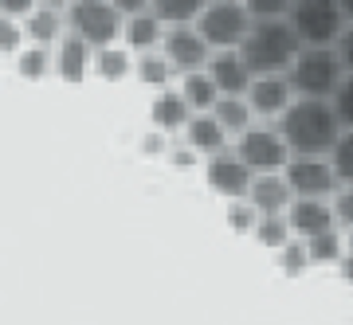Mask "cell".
Wrapping results in <instances>:
<instances>
[{
  "instance_id": "cell-36",
  "label": "cell",
  "mask_w": 353,
  "mask_h": 325,
  "mask_svg": "<svg viewBox=\"0 0 353 325\" xmlns=\"http://www.w3.org/2000/svg\"><path fill=\"white\" fill-rule=\"evenodd\" d=\"M32 8H36V0H0V16H16V20H24Z\"/></svg>"
},
{
  "instance_id": "cell-28",
  "label": "cell",
  "mask_w": 353,
  "mask_h": 325,
  "mask_svg": "<svg viewBox=\"0 0 353 325\" xmlns=\"http://www.w3.org/2000/svg\"><path fill=\"white\" fill-rule=\"evenodd\" d=\"M138 78L145 83V87H165L169 83V75H173V67H169V59L165 55H157V51H145V55H138Z\"/></svg>"
},
{
  "instance_id": "cell-33",
  "label": "cell",
  "mask_w": 353,
  "mask_h": 325,
  "mask_svg": "<svg viewBox=\"0 0 353 325\" xmlns=\"http://www.w3.org/2000/svg\"><path fill=\"white\" fill-rule=\"evenodd\" d=\"M330 208H334V224H338V227H350V231H353V188H350V185H338V188H334Z\"/></svg>"
},
{
  "instance_id": "cell-37",
  "label": "cell",
  "mask_w": 353,
  "mask_h": 325,
  "mask_svg": "<svg viewBox=\"0 0 353 325\" xmlns=\"http://www.w3.org/2000/svg\"><path fill=\"white\" fill-rule=\"evenodd\" d=\"M110 4L118 8L122 20H130V16H138V12H150V0H110Z\"/></svg>"
},
{
  "instance_id": "cell-23",
  "label": "cell",
  "mask_w": 353,
  "mask_h": 325,
  "mask_svg": "<svg viewBox=\"0 0 353 325\" xmlns=\"http://www.w3.org/2000/svg\"><path fill=\"white\" fill-rule=\"evenodd\" d=\"M303 243H306L310 263H338L341 255H345V243H341V231H338V227H326V231H318V235L303 239Z\"/></svg>"
},
{
  "instance_id": "cell-32",
  "label": "cell",
  "mask_w": 353,
  "mask_h": 325,
  "mask_svg": "<svg viewBox=\"0 0 353 325\" xmlns=\"http://www.w3.org/2000/svg\"><path fill=\"white\" fill-rule=\"evenodd\" d=\"M294 0H243V8L252 20H287Z\"/></svg>"
},
{
  "instance_id": "cell-14",
  "label": "cell",
  "mask_w": 353,
  "mask_h": 325,
  "mask_svg": "<svg viewBox=\"0 0 353 325\" xmlns=\"http://www.w3.org/2000/svg\"><path fill=\"white\" fill-rule=\"evenodd\" d=\"M283 216H287L290 231H299L303 239L318 235V231H326V227H338L334 224V208H330V200H318V196H294Z\"/></svg>"
},
{
  "instance_id": "cell-35",
  "label": "cell",
  "mask_w": 353,
  "mask_h": 325,
  "mask_svg": "<svg viewBox=\"0 0 353 325\" xmlns=\"http://www.w3.org/2000/svg\"><path fill=\"white\" fill-rule=\"evenodd\" d=\"M334 51H338L341 67H345V75H353V24L341 28V36L334 39Z\"/></svg>"
},
{
  "instance_id": "cell-40",
  "label": "cell",
  "mask_w": 353,
  "mask_h": 325,
  "mask_svg": "<svg viewBox=\"0 0 353 325\" xmlns=\"http://www.w3.org/2000/svg\"><path fill=\"white\" fill-rule=\"evenodd\" d=\"M161 149H165L161 138H145V153H161Z\"/></svg>"
},
{
  "instance_id": "cell-27",
  "label": "cell",
  "mask_w": 353,
  "mask_h": 325,
  "mask_svg": "<svg viewBox=\"0 0 353 325\" xmlns=\"http://www.w3.org/2000/svg\"><path fill=\"white\" fill-rule=\"evenodd\" d=\"M255 239L263 243V247H283L290 239V224H287V216L283 212H267V216H259L255 220Z\"/></svg>"
},
{
  "instance_id": "cell-31",
  "label": "cell",
  "mask_w": 353,
  "mask_h": 325,
  "mask_svg": "<svg viewBox=\"0 0 353 325\" xmlns=\"http://www.w3.org/2000/svg\"><path fill=\"white\" fill-rule=\"evenodd\" d=\"M24 43V24L16 16H0V55H16Z\"/></svg>"
},
{
  "instance_id": "cell-3",
  "label": "cell",
  "mask_w": 353,
  "mask_h": 325,
  "mask_svg": "<svg viewBox=\"0 0 353 325\" xmlns=\"http://www.w3.org/2000/svg\"><path fill=\"white\" fill-rule=\"evenodd\" d=\"M341 78H345V67L334 48H303L287 67V83L294 98H330Z\"/></svg>"
},
{
  "instance_id": "cell-18",
  "label": "cell",
  "mask_w": 353,
  "mask_h": 325,
  "mask_svg": "<svg viewBox=\"0 0 353 325\" xmlns=\"http://www.w3.org/2000/svg\"><path fill=\"white\" fill-rule=\"evenodd\" d=\"M122 36H126V48L134 51V55H145V51L161 48L165 24L153 12H138V16H130L126 24H122Z\"/></svg>"
},
{
  "instance_id": "cell-34",
  "label": "cell",
  "mask_w": 353,
  "mask_h": 325,
  "mask_svg": "<svg viewBox=\"0 0 353 325\" xmlns=\"http://www.w3.org/2000/svg\"><path fill=\"white\" fill-rule=\"evenodd\" d=\"M255 220H259V212L252 208V200H236L232 208H228V227H232V231H240V235L255 231Z\"/></svg>"
},
{
  "instance_id": "cell-30",
  "label": "cell",
  "mask_w": 353,
  "mask_h": 325,
  "mask_svg": "<svg viewBox=\"0 0 353 325\" xmlns=\"http://www.w3.org/2000/svg\"><path fill=\"white\" fill-rule=\"evenodd\" d=\"M279 266H283V275H303L306 266H310V255H306V243H283L279 247Z\"/></svg>"
},
{
  "instance_id": "cell-5",
  "label": "cell",
  "mask_w": 353,
  "mask_h": 325,
  "mask_svg": "<svg viewBox=\"0 0 353 325\" xmlns=\"http://www.w3.org/2000/svg\"><path fill=\"white\" fill-rule=\"evenodd\" d=\"M192 28L201 32L212 51H228L243 43L248 28H252V16L243 8V0H208V8L196 16Z\"/></svg>"
},
{
  "instance_id": "cell-21",
  "label": "cell",
  "mask_w": 353,
  "mask_h": 325,
  "mask_svg": "<svg viewBox=\"0 0 353 325\" xmlns=\"http://www.w3.org/2000/svg\"><path fill=\"white\" fill-rule=\"evenodd\" d=\"M181 94H185V102L192 106V114H208L216 106V98H220V90H216V83L208 78V71H189L185 75V83H181Z\"/></svg>"
},
{
  "instance_id": "cell-2",
  "label": "cell",
  "mask_w": 353,
  "mask_h": 325,
  "mask_svg": "<svg viewBox=\"0 0 353 325\" xmlns=\"http://www.w3.org/2000/svg\"><path fill=\"white\" fill-rule=\"evenodd\" d=\"M299 51H303V43L290 32L287 20H252L240 43V55L248 59L252 75H287Z\"/></svg>"
},
{
  "instance_id": "cell-1",
  "label": "cell",
  "mask_w": 353,
  "mask_h": 325,
  "mask_svg": "<svg viewBox=\"0 0 353 325\" xmlns=\"http://www.w3.org/2000/svg\"><path fill=\"white\" fill-rule=\"evenodd\" d=\"M275 122L290 157L294 153L299 157H330L334 141L341 138V122L330 106V98H294Z\"/></svg>"
},
{
  "instance_id": "cell-16",
  "label": "cell",
  "mask_w": 353,
  "mask_h": 325,
  "mask_svg": "<svg viewBox=\"0 0 353 325\" xmlns=\"http://www.w3.org/2000/svg\"><path fill=\"white\" fill-rule=\"evenodd\" d=\"M24 24V39L28 43H39V48H55L59 36L67 32V12L63 8H48V4H36L32 12L20 20Z\"/></svg>"
},
{
  "instance_id": "cell-22",
  "label": "cell",
  "mask_w": 353,
  "mask_h": 325,
  "mask_svg": "<svg viewBox=\"0 0 353 325\" xmlns=\"http://www.w3.org/2000/svg\"><path fill=\"white\" fill-rule=\"evenodd\" d=\"M208 8V0H150V12L165 28L173 24H196V16Z\"/></svg>"
},
{
  "instance_id": "cell-7",
  "label": "cell",
  "mask_w": 353,
  "mask_h": 325,
  "mask_svg": "<svg viewBox=\"0 0 353 325\" xmlns=\"http://www.w3.org/2000/svg\"><path fill=\"white\" fill-rule=\"evenodd\" d=\"M236 153L252 173H283V165L290 161L279 125H248L243 134H236Z\"/></svg>"
},
{
  "instance_id": "cell-10",
  "label": "cell",
  "mask_w": 353,
  "mask_h": 325,
  "mask_svg": "<svg viewBox=\"0 0 353 325\" xmlns=\"http://www.w3.org/2000/svg\"><path fill=\"white\" fill-rule=\"evenodd\" d=\"M208 188L220 192V196H232V200H243L248 196V188H252V169L240 161V153L236 149H220L208 157Z\"/></svg>"
},
{
  "instance_id": "cell-6",
  "label": "cell",
  "mask_w": 353,
  "mask_h": 325,
  "mask_svg": "<svg viewBox=\"0 0 353 325\" xmlns=\"http://www.w3.org/2000/svg\"><path fill=\"white\" fill-rule=\"evenodd\" d=\"M122 16L110 0H71L67 4V32H75L79 39H87L90 48H110L122 36Z\"/></svg>"
},
{
  "instance_id": "cell-41",
  "label": "cell",
  "mask_w": 353,
  "mask_h": 325,
  "mask_svg": "<svg viewBox=\"0 0 353 325\" xmlns=\"http://www.w3.org/2000/svg\"><path fill=\"white\" fill-rule=\"evenodd\" d=\"M36 4H48V8H63V12H67V4H71V0H36Z\"/></svg>"
},
{
  "instance_id": "cell-20",
  "label": "cell",
  "mask_w": 353,
  "mask_h": 325,
  "mask_svg": "<svg viewBox=\"0 0 353 325\" xmlns=\"http://www.w3.org/2000/svg\"><path fill=\"white\" fill-rule=\"evenodd\" d=\"M212 118L220 125H224L228 134H243L248 125H252V102H248V94H220L212 106Z\"/></svg>"
},
{
  "instance_id": "cell-13",
  "label": "cell",
  "mask_w": 353,
  "mask_h": 325,
  "mask_svg": "<svg viewBox=\"0 0 353 325\" xmlns=\"http://www.w3.org/2000/svg\"><path fill=\"white\" fill-rule=\"evenodd\" d=\"M248 102H252L255 118H271L275 122L279 114L294 102V90H290L287 75H255L252 87H248Z\"/></svg>"
},
{
  "instance_id": "cell-26",
  "label": "cell",
  "mask_w": 353,
  "mask_h": 325,
  "mask_svg": "<svg viewBox=\"0 0 353 325\" xmlns=\"http://www.w3.org/2000/svg\"><path fill=\"white\" fill-rule=\"evenodd\" d=\"M16 71L24 78H43L51 71V48H39V43L20 48L16 51Z\"/></svg>"
},
{
  "instance_id": "cell-38",
  "label": "cell",
  "mask_w": 353,
  "mask_h": 325,
  "mask_svg": "<svg viewBox=\"0 0 353 325\" xmlns=\"http://www.w3.org/2000/svg\"><path fill=\"white\" fill-rule=\"evenodd\" d=\"M338 266H341V278H345V282L353 286V251H345V255H341Z\"/></svg>"
},
{
  "instance_id": "cell-39",
  "label": "cell",
  "mask_w": 353,
  "mask_h": 325,
  "mask_svg": "<svg viewBox=\"0 0 353 325\" xmlns=\"http://www.w3.org/2000/svg\"><path fill=\"white\" fill-rule=\"evenodd\" d=\"M338 8H341V20L353 24V0H338Z\"/></svg>"
},
{
  "instance_id": "cell-12",
  "label": "cell",
  "mask_w": 353,
  "mask_h": 325,
  "mask_svg": "<svg viewBox=\"0 0 353 325\" xmlns=\"http://www.w3.org/2000/svg\"><path fill=\"white\" fill-rule=\"evenodd\" d=\"M90 63H94V48H90L87 39H79L75 32H63L59 43L51 48V71L63 83H83Z\"/></svg>"
},
{
  "instance_id": "cell-15",
  "label": "cell",
  "mask_w": 353,
  "mask_h": 325,
  "mask_svg": "<svg viewBox=\"0 0 353 325\" xmlns=\"http://www.w3.org/2000/svg\"><path fill=\"white\" fill-rule=\"evenodd\" d=\"M248 200L259 216H267V212H287L294 196H290V185L283 180V173H255L252 188H248Z\"/></svg>"
},
{
  "instance_id": "cell-24",
  "label": "cell",
  "mask_w": 353,
  "mask_h": 325,
  "mask_svg": "<svg viewBox=\"0 0 353 325\" xmlns=\"http://www.w3.org/2000/svg\"><path fill=\"white\" fill-rule=\"evenodd\" d=\"M94 71H99L102 78H110V83H118V78H126L130 71H134V59H130L122 48H99L94 51Z\"/></svg>"
},
{
  "instance_id": "cell-4",
  "label": "cell",
  "mask_w": 353,
  "mask_h": 325,
  "mask_svg": "<svg viewBox=\"0 0 353 325\" xmlns=\"http://www.w3.org/2000/svg\"><path fill=\"white\" fill-rule=\"evenodd\" d=\"M287 24L303 48H334L345 20H341L338 0H294L287 12Z\"/></svg>"
},
{
  "instance_id": "cell-8",
  "label": "cell",
  "mask_w": 353,
  "mask_h": 325,
  "mask_svg": "<svg viewBox=\"0 0 353 325\" xmlns=\"http://www.w3.org/2000/svg\"><path fill=\"white\" fill-rule=\"evenodd\" d=\"M283 180L290 185V196H318V200H330L334 188H338V176L330 169V157H290L283 165Z\"/></svg>"
},
{
  "instance_id": "cell-29",
  "label": "cell",
  "mask_w": 353,
  "mask_h": 325,
  "mask_svg": "<svg viewBox=\"0 0 353 325\" xmlns=\"http://www.w3.org/2000/svg\"><path fill=\"white\" fill-rule=\"evenodd\" d=\"M330 106H334V114H338L341 129H353V75H345L338 83V90L330 94Z\"/></svg>"
},
{
  "instance_id": "cell-17",
  "label": "cell",
  "mask_w": 353,
  "mask_h": 325,
  "mask_svg": "<svg viewBox=\"0 0 353 325\" xmlns=\"http://www.w3.org/2000/svg\"><path fill=\"white\" fill-rule=\"evenodd\" d=\"M185 138H189V149L204 153V157H212V153L228 149V129L208 114H192L189 122H185Z\"/></svg>"
},
{
  "instance_id": "cell-11",
  "label": "cell",
  "mask_w": 353,
  "mask_h": 325,
  "mask_svg": "<svg viewBox=\"0 0 353 325\" xmlns=\"http://www.w3.org/2000/svg\"><path fill=\"white\" fill-rule=\"evenodd\" d=\"M204 71H208V78L216 83L220 94H248V87H252V78H255L248 59L240 55V48L212 51L208 63H204Z\"/></svg>"
},
{
  "instance_id": "cell-25",
  "label": "cell",
  "mask_w": 353,
  "mask_h": 325,
  "mask_svg": "<svg viewBox=\"0 0 353 325\" xmlns=\"http://www.w3.org/2000/svg\"><path fill=\"white\" fill-rule=\"evenodd\" d=\"M330 169L338 176V185L353 188V129H341V138L330 149Z\"/></svg>"
},
{
  "instance_id": "cell-19",
  "label": "cell",
  "mask_w": 353,
  "mask_h": 325,
  "mask_svg": "<svg viewBox=\"0 0 353 325\" xmlns=\"http://www.w3.org/2000/svg\"><path fill=\"white\" fill-rule=\"evenodd\" d=\"M150 118L157 129H185V122L192 118V106L185 102L181 90H161L150 106Z\"/></svg>"
},
{
  "instance_id": "cell-9",
  "label": "cell",
  "mask_w": 353,
  "mask_h": 325,
  "mask_svg": "<svg viewBox=\"0 0 353 325\" xmlns=\"http://www.w3.org/2000/svg\"><path fill=\"white\" fill-rule=\"evenodd\" d=\"M161 55L169 59L173 71L189 75V71H201L208 63L212 48L204 43V36L192 24H173V28H165V36H161Z\"/></svg>"
}]
</instances>
